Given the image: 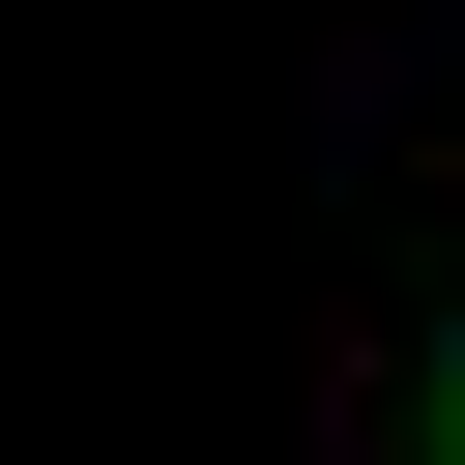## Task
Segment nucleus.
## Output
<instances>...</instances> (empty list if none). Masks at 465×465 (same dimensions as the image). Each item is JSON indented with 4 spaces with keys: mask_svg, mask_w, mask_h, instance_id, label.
<instances>
[{
    "mask_svg": "<svg viewBox=\"0 0 465 465\" xmlns=\"http://www.w3.org/2000/svg\"><path fill=\"white\" fill-rule=\"evenodd\" d=\"M436 436H465V378H436Z\"/></svg>",
    "mask_w": 465,
    "mask_h": 465,
    "instance_id": "f257e3e1",
    "label": "nucleus"
}]
</instances>
